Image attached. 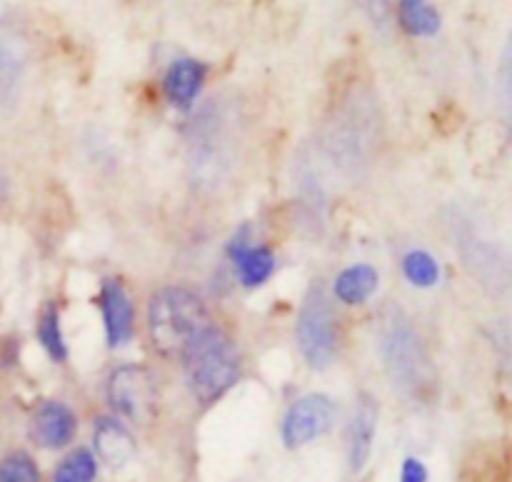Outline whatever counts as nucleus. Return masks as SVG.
Wrapping results in <instances>:
<instances>
[{"label":"nucleus","instance_id":"nucleus-1","mask_svg":"<svg viewBox=\"0 0 512 482\" xmlns=\"http://www.w3.org/2000/svg\"><path fill=\"white\" fill-rule=\"evenodd\" d=\"M380 133L383 130H380L375 98H370V93H350L338 113L330 115L323 148L340 173L355 178V175H363L375 160Z\"/></svg>","mask_w":512,"mask_h":482},{"label":"nucleus","instance_id":"nucleus-2","mask_svg":"<svg viewBox=\"0 0 512 482\" xmlns=\"http://www.w3.org/2000/svg\"><path fill=\"white\" fill-rule=\"evenodd\" d=\"M380 360L390 383L408 398H428L435 388V365L415 325L400 310H388L378 333Z\"/></svg>","mask_w":512,"mask_h":482},{"label":"nucleus","instance_id":"nucleus-3","mask_svg":"<svg viewBox=\"0 0 512 482\" xmlns=\"http://www.w3.org/2000/svg\"><path fill=\"white\" fill-rule=\"evenodd\" d=\"M183 373L190 395L200 405H213L240 378V355L228 333L218 325H205L183 350Z\"/></svg>","mask_w":512,"mask_h":482},{"label":"nucleus","instance_id":"nucleus-4","mask_svg":"<svg viewBox=\"0 0 512 482\" xmlns=\"http://www.w3.org/2000/svg\"><path fill=\"white\" fill-rule=\"evenodd\" d=\"M210 325L203 300L188 288H163L148 303V338L163 358H180L190 340Z\"/></svg>","mask_w":512,"mask_h":482},{"label":"nucleus","instance_id":"nucleus-5","mask_svg":"<svg viewBox=\"0 0 512 482\" xmlns=\"http://www.w3.org/2000/svg\"><path fill=\"white\" fill-rule=\"evenodd\" d=\"M295 340L305 365L313 370H328L340 353V328L333 303L323 283H313L300 303Z\"/></svg>","mask_w":512,"mask_h":482},{"label":"nucleus","instance_id":"nucleus-6","mask_svg":"<svg viewBox=\"0 0 512 482\" xmlns=\"http://www.w3.org/2000/svg\"><path fill=\"white\" fill-rule=\"evenodd\" d=\"M108 403L115 413L138 425L155 420L160 393L153 373L145 365L133 363L115 368L108 378Z\"/></svg>","mask_w":512,"mask_h":482},{"label":"nucleus","instance_id":"nucleus-7","mask_svg":"<svg viewBox=\"0 0 512 482\" xmlns=\"http://www.w3.org/2000/svg\"><path fill=\"white\" fill-rule=\"evenodd\" d=\"M335 415H338V405L323 393H310L303 395L300 400H295L290 405V410L283 418V445L288 450H298L303 445L313 443V440L323 438L335 423Z\"/></svg>","mask_w":512,"mask_h":482},{"label":"nucleus","instance_id":"nucleus-8","mask_svg":"<svg viewBox=\"0 0 512 482\" xmlns=\"http://www.w3.org/2000/svg\"><path fill=\"white\" fill-rule=\"evenodd\" d=\"M200 115L203 118L198 120V128H195V148L190 150V160L200 178L213 180L223 175L225 163H228L230 125L223 118L225 113H218L213 105H208Z\"/></svg>","mask_w":512,"mask_h":482},{"label":"nucleus","instance_id":"nucleus-9","mask_svg":"<svg viewBox=\"0 0 512 482\" xmlns=\"http://www.w3.org/2000/svg\"><path fill=\"white\" fill-rule=\"evenodd\" d=\"M248 233L250 228L248 225H243V228L230 238L228 258L233 260L235 268H238V278L240 283H243V288L253 290V288H260V285L273 275L275 255L273 250L265 248V245L250 243Z\"/></svg>","mask_w":512,"mask_h":482},{"label":"nucleus","instance_id":"nucleus-10","mask_svg":"<svg viewBox=\"0 0 512 482\" xmlns=\"http://www.w3.org/2000/svg\"><path fill=\"white\" fill-rule=\"evenodd\" d=\"M75 428H78V423H75L73 410L63 403L48 400L33 413L28 433L38 448L60 450L73 440Z\"/></svg>","mask_w":512,"mask_h":482},{"label":"nucleus","instance_id":"nucleus-11","mask_svg":"<svg viewBox=\"0 0 512 482\" xmlns=\"http://www.w3.org/2000/svg\"><path fill=\"white\" fill-rule=\"evenodd\" d=\"M100 313H103L105 335H108L110 348H123L133 335V303L128 298V290L115 278H108L100 288Z\"/></svg>","mask_w":512,"mask_h":482},{"label":"nucleus","instance_id":"nucleus-12","mask_svg":"<svg viewBox=\"0 0 512 482\" xmlns=\"http://www.w3.org/2000/svg\"><path fill=\"white\" fill-rule=\"evenodd\" d=\"M375 428H378V403L370 395H360L355 403L353 418L348 425V468L350 473H360L368 465L373 453Z\"/></svg>","mask_w":512,"mask_h":482},{"label":"nucleus","instance_id":"nucleus-13","mask_svg":"<svg viewBox=\"0 0 512 482\" xmlns=\"http://www.w3.org/2000/svg\"><path fill=\"white\" fill-rule=\"evenodd\" d=\"M205 68L200 60L195 58H178L168 65L163 75V93L168 103L178 110H190L198 100L200 90L205 85Z\"/></svg>","mask_w":512,"mask_h":482},{"label":"nucleus","instance_id":"nucleus-14","mask_svg":"<svg viewBox=\"0 0 512 482\" xmlns=\"http://www.w3.org/2000/svg\"><path fill=\"white\" fill-rule=\"evenodd\" d=\"M460 253H463L460 255L463 263L480 283L488 285L490 290L500 288L503 293L508 290V260L493 245L485 240H473V235H468V245H460Z\"/></svg>","mask_w":512,"mask_h":482},{"label":"nucleus","instance_id":"nucleus-15","mask_svg":"<svg viewBox=\"0 0 512 482\" xmlns=\"http://www.w3.org/2000/svg\"><path fill=\"white\" fill-rule=\"evenodd\" d=\"M93 448H95V455H98L108 468L120 470L133 460L135 440L133 435H130V430L125 428L120 420L100 418L98 423H95Z\"/></svg>","mask_w":512,"mask_h":482},{"label":"nucleus","instance_id":"nucleus-16","mask_svg":"<svg viewBox=\"0 0 512 482\" xmlns=\"http://www.w3.org/2000/svg\"><path fill=\"white\" fill-rule=\"evenodd\" d=\"M380 285V275L373 265L368 263H358V265H350V268L340 270L338 278L333 283V295L335 300H340L343 305H363L368 303L370 298L375 295Z\"/></svg>","mask_w":512,"mask_h":482},{"label":"nucleus","instance_id":"nucleus-17","mask_svg":"<svg viewBox=\"0 0 512 482\" xmlns=\"http://www.w3.org/2000/svg\"><path fill=\"white\" fill-rule=\"evenodd\" d=\"M398 23L413 38H433L443 28V18L430 0H398Z\"/></svg>","mask_w":512,"mask_h":482},{"label":"nucleus","instance_id":"nucleus-18","mask_svg":"<svg viewBox=\"0 0 512 482\" xmlns=\"http://www.w3.org/2000/svg\"><path fill=\"white\" fill-rule=\"evenodd\" d=\"M25 50L23 40L8 28L0 25V95H8L23 73Z\"/></svg>","mask_w":512,"mask_h":482},{"label":"nucleus","instance_id":"nucleus-19","mask_svg":"<svg viewBox=\"0 0 512 482\" xmlns=\"http://www.w3.org/2000/svg\"><path fill=\"white\" fill-rule=\"evenodd\" d=\"M403 275L415 288H435L440 283V263L428 250H408L403 258Z\"/></svg>","mask_w":512,"mask_h":482},{"label":"nucleus","instance_id":"nucleus-20","mask_svg":"<svg viewBox=\"0 0 512 482\" xmlns=\"http://www.w3.org/2000/svg\"><path fill=\"white\" fill-rule=\"evenodd\" d=\"M38 340H40V345L45 348V353H48L50 360H55V363H63V360L68 358V345H65L63 328H60V315H58V308H55V305H48V308L43 310V315H40Z\"/></svg>","mask_w":512,"mask_h":482},{"label":"nucleus","instance_id":"nucleus-21","mask_svg":"<svg viewBox=\"0 0 512 482\" xmlns=\"http://www.w3.org/2000/svg\"><path fill=\"white\" fill-rule=\"evenodd\" d=\"M95 475H98L95 455L90 450L80 448L60 460V465L53 473V482H93Z\"/></svg>","mask_w":512,"mask_h":482},{"label":"nucleus","instance_id":"nucleus-22","mask_svg":"<svg viewBox=\"0 0 512 482\" xmlns=\"http://www.w3.org/2000/svg\"><path fill=\"white\" fill-rule=\"evenodd\" d=\"M0 482H40L38 463L28 453H10L0 460Z\"/></svg>","mask_w":512,"mask_h":482},{"label":"nucleus","instance_id":"nucleus-23","mask_svg":"<svg viewBox=\"0 0 512 482\" xmlns=\"http://www.w3.org/2000/svg\"><path fill=\"white\" fill-rule=\"evenodd\" d=\"M365 15H368L370 23L385 33V28L390 25V13H393V0H360Z\"/></svg>","mask_w":512,"mask_h":482},{"label":"nucleus","instance_id":"nucleus-24","mask_svg":"<svg viewBox=\"0 0 512 482\" xmlns=\"http://www.w3.org/2000/svg\"><path fill=\"white\" fill-rule=\"evenodd\" d=\"M400 482H428V468L418 458H408L400 470Z\"/></svg>","mask_w":512,"mask_h":482}]
</instances>
